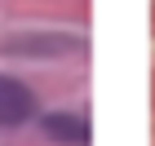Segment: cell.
<instances>
[{
  "instance_id": "obj_3",
  "label": "cell",
  "mask_w": 155,
  "mask_h": 146,
  "mask_svg": "<svg viewBox=\"0 0 155 146\" xmlns=\"http://www.w3.org/2000/svg\"><path fill=\"white\" fill-rule=\"evenodd\" d=\"M45 133L49 142L58 146H89V120H80V115H67V111H53V115H45Z\"/></svg>"
},
{
  "instance_id": "obj_1",
  "label": "cell",
  "mask_w": 155,
  "mask_h": 146,
  "mask_svg": "<svg viewBox=\"0 0 155 146\" xmlns=\"http://www.w3.org/2000/svg\"><path fill=\"white\" fill-rule=\"evenodd\" d=\"M84 49L89 44L67 31H9V36H0V53H13V58H80Z\"/></svg>"
},
{
  "instance_id": "obj_2",
  "label": "cell",
  "mask_w": 155,
  "mask_h": 146,
  "mask_svg": "<svg viewBox=\"0 0 155 146\" xmlns=\"http://www.w3.org/2000/svg\"><path fill=\"white\" fill-rule=\"evenodd\" d=\"M31 111H36L31 89L13 75H0V124H27Z\"/></svg>"
}]
</instances>
